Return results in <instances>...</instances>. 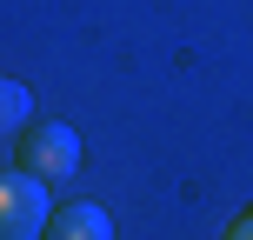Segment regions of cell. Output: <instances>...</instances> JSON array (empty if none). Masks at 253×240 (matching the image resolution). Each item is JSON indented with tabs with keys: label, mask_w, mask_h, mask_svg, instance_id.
Returning <instances> with one entry per match:
<instances>
[{
	"label": "cell",
	"mask_w": 253,
	"mask_h": 240,
	"mask_svg": "<svg viewBox=\"0 0 253 240\" xmlns=\"http://www.w3.org/2000/svg\"><path fill=\"white\" fill-rule=\"evenodd\" d=\"M227 240H253V220H240V227H233V234H227Z\"/></svg>",
	"instance_id": "5"
},
{
	"label": "cell",
	"mask_w": 253,
	"mask_h": 240,
	"mask_svg": "<svg viewBox=\"0 0 253 240\" xmlns=\"http://www.w3.org/2000/svg\"><path fill=\"white\" fill-rule=\"evenodd\" d=\"M80 167V134L74 127H34V134L20 140V174L34 180H60Z\"/></svg>",
	"instance_id": "2"
},
{
	"label": "cell",
	"mask_w": 253,
	"mask_h": 240,
	"mask_svg": "<svg viewBox=\"0 0 253 240\" xmlns=\"http://www.w3.org/2000/svg\"><path fill=\"white\" fill-rule=\"evenodd\" d=\"M34 114V100H27V87L20 80H0V140L7 134H20V120Z\"/></svg>",
	"instance_id": "4"
},
{
	"label": "cell",
	"mask_w": 253,
	"mask_h": 240,
	"mask_svg": "<svg viewBox=\"0 0 253 240\" xmlns=\"http://www.w3.org/2000/svg\"><path fill=\"white\" fill-rule=\"evenodd\" d=\"M40 240H114V227H107L100 207L74 200V207H60V214L47 220V234H40Z\"/></svg>",
	"instance_id": "3"
},
{
	"label": "cell",
	"mask_w": 253,
	"mask_h": 240,
	"mask_svg": "<svg viewBox=\"0 0 253 240\" xmlns=\"http://www.w3.org/2000/svg\"><path fill=\"white\" fill-rule=\"evenodd\" d=\"M47 220H53V207H47V180H34V174H0V240H40L47 234Z\"/></svg>",
	"instance_id": "1"
}]
</instances>
